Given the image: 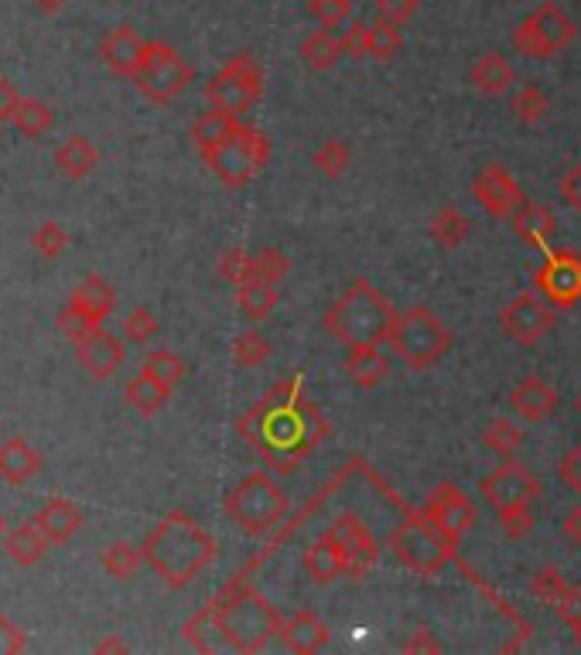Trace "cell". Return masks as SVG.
I'll use <instances>...</instances> for the list:
<instances>
[{
  "mask_svg": "<svg viewBox=\"0 0 581 655\" xmlns=\"http://www.w3.org/2000/svg\"><path fill=\"white\" fill-rule=\"evenodd\" d=\"M222 512L230 516V523L247 533V536H267L274 533L291 512L288 492L263 472L247 475L227 498H222Z\"/></svg>",
  "mask_w": 581,
  "mask_h": 655,
  "instance_id": "obj_5",
  "label": "cell"
},
{
  "mask_svg": "<svg viewBox=\"0 0 581 655\" xmlns=\"http://www.w3.org/2000/svg\"><path fill=\"white\" fill-rule=\"evenodd\" d=\"M510 410L523 416L527 424H541V420H548L558 410V390L541 376H523L510 390Z\"/></svg>",
  "mask_w": 581,
  "mask_h": 655,
  "instance_id": "obj_20",
  "label": "cell"
},
{
  "mask_svg": "<svg viewBox=\"0 0 581 655\" xmlns=\"http://www.w3.org/2000/svg\"><path fill=\"white\" fill-rule=\"evenodd\" d=\"M578 410H581V396H578Z\"/></svg>",
  "mask_w": 581,
  "mask_h": 655,
  "instance_id": "obj_63",
  "label": "cell"
},
{
  "mask_svg": "<svg viewBox=\"0 0 581 655\" xmlns=\"http://www.w3.org/2000/svg\"><path fill=\"white\" fill-rule=\"evenodd\" d=\"M452 342H455L452 328L424 304H411L404 311H397L393 328H390V349L414 372L438 365L452 352Z\"/></svg>",
  "mask_w": 581,
  "mask_h": 655,
  "instance_id": "obj_6",
  "label": "cell"
},
{
  "mask_svg": "<svg viewBox=\"0 0 581 655\" xmlns=\"http://www.w3.org/2000/svg\"><path fill=\"white\" fill-rule=\"evenodd\" d=\"M530 591L538 597H544L548 604H554L558 615L574 628V638L581 642V591L568 587L558 571H541L538 577H533Z\"/></svg>",
  "mask_w": 581,
  "mask_h": 655,
  "instance_id": "obj_21",
  "label": "cell"
},
{
  "mask_svg": "<svg viewBox=\"0 0 581 655\" xmlns=\"http://www.w3.org/2000/svg\"><path fill=\"white\" fill-rule=\"evenodd\" d=\"M510 225H513V232H517V236H520L523 243L538 246V250H544V246L551 243L554 229H558L554 215H551L544 205H533V202H527V205L510 219Z\"/></svg>",
  "mask_w": 581,
  "mask_h": 655,
  "instance_id": "obj_31",
  "label": "cell"
},
{
  "mask_svg": "<svg viewBox=\"0 0 581 655\" xmlns=\"http://www.w3.org/2000/svg\"><path fill=\"white\" fill-rule=\"evenodd\" d=\"M418 14V0H377V18L390 24H408Z\"/></svg>",
  "mask_w": 581,
  "mask_h": 655,
  "instance_id": "obj_53",
  "label": "cell"
},
{
  "mask_svg": "<svg viewBox=\"0 0 581 655\" xmlns=\"http://www.w3.org/2000/svg\"><path fill=\"white\" fill-rule=\"evenodd\" d=\"M271 359V342H267L260 332H240L233 339V362L243 369H257Z\"/></svg>",
  "mask_w": 581,
  "mask_h": 655,
  "instance_id": "obj_46",
  "label": "cell"
},
{
  "mask_svg": "<svg viewBox=\"0 0 581 655\" xmlns=\"http://www.w3.org/2000/svg\"><path fill=\"white\" fill-rule=\"evenodd\" d=\"M561 530H564V540H568L571 546H581V505L568 508V516H564Z\"/></svg>",
  "mask_w": 581,
  "mask_h": 655,
  "instance_id": "obj_58",
  "label": "cell"
},
{
  "mask_svg": "<svg viewBox=\"0 0 581 655\" xmlns=\"http://www.w3.org/2000/svg\"><path fill=\"white\" fill-rule=\"evenodd\" d=\"M500 526L510 540H523L527 533H533V512L530 508H517V512H503Z\"/></svg>",
  "mask_w": 581,
  "mask_h": 655,
  "instance_id": "obj_54",
  "label": "cell"
},
{
  "mask_svg": "<svg viewBox=\"0 0 581 655\" xmlns=\"http://www.w3.org/2000/svg\"><path fill=\"white\" fill-rule=\"evenodd\" d=\"M558 475H561V482H564L574 495H581V441L571 444V447L561 454V461H558Z\"/></svg>",
  "mask_w": 581,
  "mask_h": 655,
  "instance_id": "obj_52",
  "label": "cell"
},
{
  "mask_svg": "<svg viewBox=\"0 0 581 655\" xmlns=\"http://www.w3.org/2000/svg\"><path fill=\"white\" fill-rule=\"evenodd\" d=\"M482 498L493 505L497 516H503V512H517V508H530L533 502L541 498V478L527 472L523 464L517 461H507L500 464L497 472H489L479 485Z\"/></svg>",
  "mask_w": 581,
  "mask_h": 655,
  "instance_id": "obj_13",
  "label": "cell"
},
{
  "mask_svg": "<svg viewBox=\"0 0 581 655\" xmlns=\"http://www.w3.org/2000/svg\"><path fill=\"white\" fill-rule=\"evenodd\" d=\"M209 612L216 618L219 642L237 652H263L281 635V625H284L278 607L260 591L243 587V584H230L216 597V604H209Z\"/></svg>",
  "mask_w": 581,
  "mask_h": 655,
  "instance_id": "obj_3",
  "label": "cell"
},
{
  "mask_svg": "<svg viewBox=\"0 0 581 655\" xmlns=\"http://www.w3.org/2000/svg\"><path fill=\"white\" fill-rule=\"evenodd\" d=\"M141 372H144V376H151V380H158L161 386L174 390L178 383L186 380L189 365H186V359H182V355L171 352V349H154V352H148V355H144Z\"/></svg>",
  "mask_w": 581,
  "mask_h": 655,
  "instance_id": "obj_36",
  "label": "cell"
},
{
  "mask_svg": "<svg viewBox=\"0 0 581 655\" xmlns=\"http://www.w3.org/2000/svg\"><path fill=\"white\" fill-rule=\"evenodd\" d=\"M578 28L574 21L564 14L561 4H554V0H548V4H541L533 14H527L517 31H513V52L523 56V59H554L561 56L568 44L574 41Z\"/></svg>",
  "mask_w": 581,
  "mask_h": 655,
  "instance_id": "obj_10",
  "label": "cell"
},
{
  "mask_svg": "<svg viewBox=\"0 0 581 655\" xmlns=\"http://www.w3.org/2000/svg\"><path fill=\"white\" fill-rule=\"evenodd\" d=\"M38 526L44 530V536H49L52 543H69L79 530H82V523H86V512L72 502V498H66V495H52L49 502H44L41 508H38Z\"/></svg>",
  "mask_w": 581,
  "mask_h": 655,
  "instance_id": "obj_22",
  "label": "cell"
},
{
  "mask_svg": "<svg viewBox=\"0 0 581 655\" xmlns=\"http://www.w3.org/2000/svg\"><path fill=\"white\" fill-rule=\"evenodd\" d=\"M367 38H370V24L363 18H352L342 31V56L349 59H363L367 56Z\"/></svg>",
  "mask_w": 581,
  "mask_h": 655,
  "instance_id": "obj_51",
  "label": "cell"
},
{
  "mask_svg": "<svg viewBox=\"0 0 581 655\" xmlns=\"http://www.w3.org/2000/svg\"><path fill=\"white\" fill-rule=\"evenodd\" d=\"M24 648H28L24 632H21L8 615H0V652H4V655H18V652H24Z\"/></svg>",
  "mask_w": 581,
  "mask_h": 655,
  "instance_id": "obj_55",
  "label": "cell"
},
{
  "mask_svg": "<svg viewBox=\"0 0 581 655\" xmlns=\"http://www.w3.org/2000/svg\"><path fill=\"white\" fill-rule=\"evenodd\" d=\"M11 123L18 127V133H21V137L38 140V137H44V133L52 130L56 113H52V107H49V103H41V100H21V107L14 110Z\"/></svg>",
  "mask_w": 581,
  "mask_h": 655,
  "instance_id": "obj_39",
  "label": "cell"
},
{
  "mask_svg": "<svg viewBox=\"0 0 581 655\" xmlns=\"http://www.w3.org/2000/svg\"><path fill=\"white\" fill-rule=\"evenodd\" d=\"M237 117H230V113H222V110H212L209 107V113H202L196 123H192V130H189V137H192V144L199 148V154H206V151H212L216 144H222L233 130H237Z\"/></svg>",
  "mask_w": 581,
  "mask_h": 655,
  "instance_id": "obj_34",
  "label": "cell"
},
{
  "mask_svg": "<svg viewBox=\"0 0 581 655\" xmlns=\"http://www.w3.org/2000/svg\"><path fill=\"white\" fill-rule=\"evenodd\" d=\"M76 359H79V365L89 372V376L107 383V380H113V372L123 365L127 355H123V342L117 335H110V332H103V328H97L93 335L82 339L76 345Z\"/></svg>",
  "mask_w": 581,
  "mask_h": 655,
  "instance_id": "obj_19",
  "label": "cell"
},
{
  "mask_svg": "<svg viewBox=\"0 0 581 655\" xmlns=\"http://www.w3.org/2000/svg\"><path fill=\"white\" fill-rule=\"evenodd\" d=\"M390 362L380 352V345H360V349H349L345 355V376L360 386V390H373L387 380Z\"/></svg>",
  "mask_w": 581,
  "mask_h": 655,
  "instance_id": "obj_28",
  "label": "cell"
},
{
  "mask_svg": "<svg viewBox=\"0 0 581 655\" xmlns=\"http://www.w3.org/2000/svg\"><path fill=\"white\" fill-rule=\"evenodd\" d=\"M482 444L493 451L497 457H507L510 461L520 451L523 434L517 431V424H510L507 416H493V420H489V427L482 431Z\"/></svg>",
  "mask_w": 581,
  "mask_h": 655,
  "instance_id": "obj_41",
  "label": "cell"
},
{
  "mask_svg": "<svg viewBox=\"0 0 581 655\" xmlns=\"http://www.w3.org/2000/svg\"><path fill=\"white\" fill-rule=\"evenodd\" d=\"M431 240L444 250H459L465 240H469V219L449 205V209H441L434 219H431Z\"/></svg>",
  "mask_w": 581,
  "mask_h": 655,
  "instance_id": "obj_38",
  "label": "cell"
},
{
  "mask_svg": "<svg viewBox=\"0 0 581 655\" xmlns=\"http://www.w3.org/2000/svg\"><path fill=\"white\" fill-rule=\"evenodd\" d=\"M72 304H79L86 314H93L100 324L117 311V288L110 284L107 276H100V273H89L82 284L72 291V298H69Z\"/></svg>",
  "mask_w": 581,
  "mask_h": 655,
  "instance_id": "obj_29",
  "label": "cell"
},
{
  "mask_svg": "<svg viewBox=\"0 0 581 655\" xmlns=\"http://www.w3.org/2000/svg\"><path fill=\"white\" fill-rule=\"evenodd\" d=\"M56 328H59V332L72 342V345H79L82 339H89V335H93L97 332V328H103L93 314H86L79 304H66L59 314H56Z\"/></svg>",
  "mask_w": 581,
  "mask_h": 655,
  "instance_id": "obj_42",
  "label": "cell"
},
{
  "mask_svg": "<svg viewBox=\"0 0 581 655\" xmlns=\"http://www.w3.org/2000/svg\"><path fill=\"white\" fill-rule=\"evenodd\" d=\"M237 304L250 321H263L278 308V288L267 280H247V284H237Z\"/></svg>",
  "mask_w": 581,
  "mask_h": 655,
  "instance_id": "obj_35",
  "label": "cell"
},
{
  "mask_svg": "<svg viewBox=\"0 0 581 655\" xmlns=\"http://www.w3.org/2000/svg\"><path fill=\"white\" fill-rule=\"evenodd\" d=\"M148 564L144 556V546H133V543H110L103 550V571L117 581H130L133 574H138L141 567Z\"/></svg>",
  "mask_w": 581,
  "mask_h": 655,
  "instance_id": "obj_37",
  "label": "cell"
},
{
  "mask_svg": "<svg viewBox=\"0 0 581 655\" xmlns=\"http://www.w3.org/2000/svg\"><path fill=\"white\" fill-rule=\"evenodd\" d=\"M144 52H148V41L138 31H133L130 24H117L100 41V59H103V66L113 75H120V79H133V75H138V69L144 62Z\"/></svg>",
  "mask_w": 581,
  "mask_h": 655,
  "instance_id": "obj_18",
  "label": "cell"
},
{
  "mask_svg": "<svg viewBox=\"0 0 581 655\" xmlns=\"http://www.w3.org/2000/svg\"><path fill=\"white\" fill-rule=\"evenodd\" d=\"M400 49H404V31H400V24H390V21L377 18V21L370 24L367 56L377 59V62H390V59H397Z\"/></svg>",
  "mask_w": 581,
  "mask_h": 655,
  "instance_id": "obj_40",
  "label": "cell"
},
{
  "mask_svg": "<svg viewBox=\"0 0 581 655\" xmlns=\"http://www.w3.org/2000/svg\"><path fill=\"white\" fill-rule=\"evenodd\" d=\"M192 79H196V69L182 59V52L171 49L168 41H148L144 62L130 82L138 85L151 103L168 107L192 85Z\"/></svg>",
  "mask_w": 581,
  "mask_h": 655,
  "instance_id": "obj_9",
  "label": "cell"
},
{
  "mask_svg": "<svg viewBox=\"0 0 581 655\" xmlns=\"http://www.w3.org/2000/svg\"><path fill=\"white\" fill-rule=\"evenodd\" d=\"M322 540H329L345 556V577H352V581L367 577L380 560L377 536L370 533V526L360 516H355V512H339V516L325 526Z\"/></svg>",
  "mask_w": 581,
  "mask_h": 655,
  "instance_id": "obj_12",
  "label": "cell"
},
{
  "mask_svg": "<svg viewBox=\"0 0 581 655\" xmlns=\"http://www.w3.org/2000/svg\"><path fill=\"white\" fill-rule=\"evenodd\" d=\"M44 467V457L28 437H11L0 444V482L8 485H28Z\"/></svg>",
  "mask_w": 581,
  "mask_h": 655,
  "instance_id": "obj_23",
  "label": "cell"
},
{
  "mask_svg": "<svg viewBox=\"0 0 581 655\" xmlns=\"http://www.w3.org/2000/svg\"><path fill=\"white\" fill-rule=\"evenodd\" d=\"M298 56H301V62H304L311 72H325V69H332V66L339 62V56H342V41H339L329 28H322V31L308 34V38L301 41Z\"/></svg>",
  "mask_w": 581,
  "mask_h": 655,
  "instance_id": "obj_33",
  "label": "cell"
},
{
  "mask_svg": "<svg viewBox=\"0 0 581 655\" xmlns=\"http://www.w3.org/2000/svg\"><path fill=\"white\" fill-rule=\"evenodd\" d=\"M393 318H397L393 304L370 284L367 276H360V280H352V284L335 298V304L325 311V328L345 349L383 345V342H390Z\"/></svg>",
  "mask_w": 581,
  "mask_h": 655,
  "instance_id": "obj_4",
  "label": "cell"
},
{
  "mask_svg": "<svg viewBox=\"0 0 581 655\" xmlns=\"http://www.w3.org/2000/svg\"><path fill=\"white\" fill-rule=\"evenodd\" d=\"M390 553L411 574L434 577L459 556V540L438 530L424 512H408V520L390 533Z\"/></svg>",
  "mask_w": 581,
  "mask_h": 655,
  "instance_id": "obj_7",
  "label": "cell"
},
{
  "mask_svg": "<svg viewBox=\"0 0 581 655\" xmlns=\"http://www.w3.org/2000/svg\"><path fill=\"white\" fill-rule=\"evenodd\" d=\"M308 14L319 21V28L339 31L352 21V0H308Z\"/></svg>",
  "mask_w": 581,
  "mask_h": 655,
  "instance_id": "obj_48",
  "label": "cell"
},
{
  "mask_svg": "<svg viewBox=\"0 0 581 655\" xmlns=\"http://www.w3.org/2000/svg\"><path fill=\"white\" fill-rule=\"evenodd\" d=\"M472 195H475V202L489 215H493V219H507V222L527 205L523 189H520L517 178L503 164H485L475 174V181H472Z\"/></svg>",
  "mask_w": 581,
  "mask_h": 655,
  "instance_id": "obj_15",
  "label": "cell"
},
{
  "mask_svg": "<svg viewBox=\"0 0 581 655\" xmlns=\"http://www.w3.org/2000/svg\"><path fill=\"white\" fill-rule=\"evenodd\" d=\"M263 92V69L250 52L233 56L227 66H222L209 82H206V100L212 110H222L230 117L247 113Z\"/></svg>",
  "mask_w": 581,
  "mask_h": 655,
  "instance_id": "obj_11",
  "label": "cell"
},
{
  "mask_svg": "<svg viewBox=\"0 0 581 655\" xmlns=\"http://www.w3.org/2000/svg\"><path fill=\"white\" fill-rule=\"evenodd\" d=\"M56 168L66 178L82 181V178H89V174L100 168V151H97V144L89 137L72 133V137H66L62 144L56 148Z\"/></svg>",
  "mask_w": 581,
  "mask_h": 655,
  "instance_id": "obj_25",
  "label": "cell"
},
{
  "mask_svg": "<svg viewBox=\"0 0 581 655\" xmlns=\"http://www.w3.org/2000/svg\"><path fill=\"white\" fill-rule=\"evenodd\" d=\"M31 4H34L41 14H59V11L69 4V0H31Z\"/></svg>",
  "mask_w": 581,
  "mask_h": 655,
  "instance_id": "obj_60",
  "label": "cell"
},
{
  "mask_svg": "<svg viewBox=\"0 0 581 655\" xmlns=\"http://www.w3.org/2000/svg\"><path fill=\"white\" fill-rule=\"evenodd\" d=\"M31 250L44 260H59L69 250V232L59 222H41L31 232Z\"/></svg>",
  "mask_w": 581,
  "mask_h": 655,
  "instance_id": "obj_44",
  "label": "cell"
},
{
  "mask_svg": "<svg viewBox=\"0 0 581 655\" xmlns=\"http://www.w3.org/2000/svg\"><path fill=\"white\" fill-rule=\"evenodd\" d=\"M4 533H8V520L0 516V540H4Z\"/></svg>",
  "mask_w": 581,
  "mask_h": 655,
  "instance_id": "obj_62",
  "label": "cell"
},
{
  "mask_svg": "<svg viewBox=\"0 0 581 655\" xmlns=\"http://www.w3.org/2000/svg\"><path fill=\"white\" fill-rule=\"evenodd\" d=\"M219 276L230 280V284H247V280H253V256L247 250H227L219 256Z\"/></svg>",
  "mask_w": 581,
  "mask_h": 655,
  "instance_id": "obj_49",
  "label": "cell"
},
{
  "mask_svg": "<svg viewBox=\"0 0 581 655\" xmlns=\"http://www.w3.org/2000/svg\"><path fill=\"white\" fill-rule=\"evenodd\" d=\"M517 72L510 66V59H503L500 52H485L475 59V66L469 69V82L475 85V92L482 97H503V92L513 85Z\"/></svg>",
  "mask_w": 581,
  "mask_h": 655,
  "instance_id": "obj_27",
  "label": "cell"
},
{
  "mask_svg": "<svg viewBox=\"0 0 581 655\" xmlns=\"http://www.w3.org/2000/svg\"><path fill=\"white\" fill-rule=\"evenodd\" d=\"M510 113L520 120V123H538V120H544V113H548V97L538 89V85H523V89H517L513 92V100H510Z\"/></svg>",
  "mask_w": 581,
  "mask_h": 655,
  "instance_id": "obj_43",
  "label": "cell"
},
{
  "mask_svg": "<svg viewBox=\"0 0 581 655\" xmlns=\"http://www.w3.org/2000/svg\"><path fill=\"white\" fill-rule=\"evenodd\" d=\"M301 567L315 584H332V581L345 577V556L329 540H319V543L304 546Z\"/></svg>",
  "mask_w": 581,
  "mask_h": 655,
  "instance_id": "obj_30",
  "label": "cell"
},
{
  "mask_svg": "<svg viewBox=\"0 0 581 655\" xmlns=\"http://www.w3.org/2000/svg\"><path fill=\"white\" fill-rule=\"evenodd\" d=\"M311 161H315V168L325 178H342L349 171V164H352V151H349L345 140L332 137V140H325V144L315 151V158H311Z\"/></svg>",
  "mask_w": 581,
  "mask_h": 655,
  "instance_id": "obj_45",
  "label": "cell"
},
{
  "mask_svg": "<svg viewBox=\"0 0 581 655\" xmlns=\"http://www.w3.org/2000/svg\"><path fill=\"white\" fill-rule=\"evenodd\" d=\"M561 199H564L571 209H578V212H581V164H578V168H571V171L561 178Z\"/></svg>",
  "mask_w": 581,
  "mask_h": 655,
  "instance_id": "obj_57",
  "label": "cell"
},
{
  "mask_svg": "<svg viewBox=\"0 0 581 655\" xmlns=\"http://www.w3.org/2000/svg\"><path fill=\"white\" fill-rule=\"evenodd\" d=\"M500 324L503 332L523 345V349H533L538 342L548 339V332L554 328V304L544 298H533V294H520L513 298L503 311H500Z\"/></svg>",
  "mask_w": 581,
  "mask_h": 655,
  "instance_id": "obj_14",
  "label": "cell"
},
{
  "mask_svg": "<svg viewBox=\"0 0 581 655\" xmlns=\"http://www.w3.org/2000/svg\"><path fill=\"white\" fill-rule=\"evenodd\" d=\"M538 291L554 308H574L581 301V253L574 250H554L548 253L544 266L538 270Z\"/></svg>",
  "mask_w": 581,
  "mask_h": 655,
  "instance_id": "obj_16",
  "label": "cell"
},
{
  "mask_svg": "<svg viewBox=\"0 0 581 655\" xmlns=\"http://www.w3.org/2000/svg\"><path fill=\"white\" fill-rule=\"evenodd\" d=\"M123 400L138 410L141 416H154L168 400H171V390L161 386L158 380L144 376V372H138V376H130L127 386H123Z\"/></svg>",
  "mask_w": 581,
  "mask_h": 655,
  "instance_id": "obj_32",
  "label": "cell"
},
{
  "mask_svg": "<svg viewBox=\"0 0 581 655\" xmlns=\"http://www.w3.org/2000/svg\"><path fill=\"white\" fill-rule=\"evenodd\" d=\"M97 652H127V642H120V638H107V642H100V645H97Z\"/></svg>",
  "mask_w": 581,
  "mask_h": 655,
  "instance_id": "obj_61",
  "label": "cell"
},
{
  "mask_svg": "<svg viewBox=\"0 0 581 655\" xmlns=\"http://www.w3.org/2000/svg\"><path fill=\"white\" fill-rule=\"evenodd\" d=\"M237 431L267 464L278 467L281 475H294L301 457H308L329 437V424L322 410L308 396H301L294 380L281 383L253 410H247Z\"/></svg>",
  "mask_w": 581,
  "mask_h": 655,
  "instance_id": "obj_1",
  "label": "cell"
},
{
  "mask_svg": "<svg viewBox=\"0 0 581 655\" xmlns=\"http://www.w3.org/2000/svg\"><path fill=\"white\" fill-rule=\"evenodd\" d=\"M141 546H144V556H148V567L171 591L189 587L199 574H206V567L216 560L212 533L206 526H199L182 508L168 512V516L148 533V540Z\"/></svg>",
  "mask_w": 581,
  "mask_h": 655,
  "instance_id": "obj_2",
  "label": "cell"
},
{
  "mask_svg": "<svg viewBox=\"0 0 581 655\" xmlns=\"http://www.w3.org/2000/svg\"><path fill=\"white\" fill-rule=\"evenodd\" d=\"M123 335H127V342H133V345L151 342V339L158 335V318H154L148 308H133V311L127 314V321H123Z\"/></svg>",
  "mask_w": 581,
  "mask_h": 655,
  "instance_id": "obj_50",
  "label": "cell"
},
{
  "mask_svg": "<svg viewBox=\"0 0 581 655\" xmlns=\"http://www.w3.org/2000/svg\"><path fill=\"white\" fill-rule=\"evenodd\" d=\"M49 546H52V540L44 536V530L38 526V520L18 523V526H11L4 533V550L11 556V564H18V567H34Z\"/></svg>",
  "mask_w": 581,
  "mask_h": 655,
  "instance_id": "obj_26",
  "label": "cell"
},
{
  "mask_svg": "<svg viewBox=\"0 0 581 655\" xmlns=\"http://www.w3.org/2000/svg\"><path fill=\"white\" fill-rule=\"evenodd\" d=\"M21 100L24 97H18V85L11 79L0 75V123H11V117L21 107Z\"/></svg>",
  "mask_w": 581,
  "mask_h": 655,
  "instance_id": "obj_56",
  "label": "cell"
},
{
  "mask_svg": "<svg viewBox=\"0 0 581 655\" xmlns=\"http://www.w3.org/2000/svg\"><path fill=\"white\" fill-rule=\"evenodd\" d=\"M424 516L438 526V530H444L452 540H462L472 526H475V505L469 502V495L459 488V485H452V482H441V485H434V492H431V498L424 502Z\"/></svg>",
  "mask_w": 581,
  "mask_h": 655,
  "instance_id": "obj_17",
  "label": "cell"
},
{
  "mask_svg": "<svg viewBox=\"0 0 581 655\" xmlns=\"http://www.w3.org/2000/svg\"><path fill=\"white\" fill-rule=\"evenodd\" d=\"M288 273H291V260L281 250L263 246V250L253 253V280H267V284L278 288Z\"/></svg>",
  "mask_w": 581,
  "mask_h": 655,
  "instance_id": "obj_47",
  "label": "cell"
},
{
  "mask_svg": "<svg viewBox=\"0 0 581 655\" xmlns=\"http://www.w3.org/2000/svg\"><path fill=\"white\" fill-rule=\"evenodd\" d=\"M281 642L298 655H315L329 645V628L315 612H294L281 625Z\"/></svg>",
  "mask_w": 581,
  "mask_h": 655,
  "instance_id": "obj_24",
  "label": "cell"
},
{
  "mask_svg": "<svg viewBox=\"0 0 581 655\" xmlns=\"http://www.w3.org/2000/svg\"><path fill=\"white\" fill-rule=\"evenodd\" d=\"M202 161L227 189H247V184L267 168V161H271V140L257 127L237 123V130L222 140V144L206 151Z\"/></svg>",
  "mask_w": 581,
  "mask_h": 655,
  "instance_id": "obj_8",
  "label": "cell"
},
{
  "mask_svg": "<svg viewBox=\"0 0 581 655\" xmlns=\"http://www.w3.org/2000/svg\"><path fill=\"white\" fill-rule=\"evenodd\" d=\"M400 648H404V652H438V642L431 638V632L428 628H418L404 645H400Z\"/></svg>",
  "mask_w": 581,
  "mask_h": 655,
  "instance_id": "obj_59",
  "label": "cell"
}]
</instances>
